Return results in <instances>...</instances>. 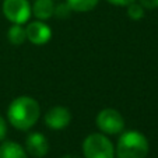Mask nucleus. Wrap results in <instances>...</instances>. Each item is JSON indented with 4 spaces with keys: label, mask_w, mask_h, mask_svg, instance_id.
Here are the masks:
<instances>
[{
    "label": "nucleus",
    "mask_w": 158,
    "mask_h": 158,
    "mask_svg": "<svg viewBox=\"0 0 158 158\" xmlns=\"http://www.w3.org/2000/svg\"><path fill=\"white\" fill-rule=\"evenodd\" d=\"M70 14H72V9L69 7V4L63 2V3H57L55 4V11H53V15H56L57 18H69Z\"/></svg>",
    "instance_id": "obj_14"
},
{
    "label": "nucleus",
    "mask_w": 158,
    "mask_h": 158,
    "mask_svg": "<svg viewBox=\"0 0 158 158\" xmlns=\"http://www.w3.org/2000/svg\"><path fill=\"white\" fill-rule=\"evenodd\" d=\"M99 0H66L72 11L74 13H87L97 7Z\"/></svg>",
    "instance_id": "obj_12"
},
{
    "label": "nucleus",
    "mask_w": 158,
    "mask_h": 158,
    "mask_svg": "<svg viewBox=\"0 0 158 158\" xmlns=\"http://www.w3.org/2000/svg\"><path fill=\"white\" fill-rule=\"evenodd\" d=\"M126 7H127V15H129V18H131V20L139 21L144 17V7L141 6L140 3L133 2V3H130Z\"/></svg>",
    "instance_id": "obj_13"
},
{
    "label": "nucleus",
    "mask_w": 158,
    "mask_h": 158,
    "mask_svg": "<svg viewBox=\"0 0 158 158\" xmlns=\"http://www.w3.org/2000/svg\"><path fill=\"white\" fill-rule=\"evenodd\" d=\"M7 136V123L3 118L0 116V141H3Z\"/></svg>",
    "instance_id": "obj_16"
},
{
    "label": "nucleus",
    "mask_w": 158,
    "mask_h": 158,
    "mask_svg": "<svg viewBox=\"0 0 158 158\" xmlns=\"http://www.w3.org/2000/svg\"><path fill=\"white\" fill-rule=\"evenodd\" d=\"M25 151L34 158H42L49 151V141L42 133L32 131L25 139Z\"/></svg>",
    "instance_id": "obj_8"
},
{
    "label": "nucleus",
    "mask_w": 158,
    "mask_h": 158,
    "mask_svg": "<svg viewBox=\"0 0 158 158\" xmlns=\"http://www.w3.org/2000/svg\"><path fill=\"white\" fill-rule=\"evenodd\" d=\"M55 11V3L53 0H35V3L31 7V13L35 15L36 20H49L53 17Z\"/></svg>",
    "instance_id": "obj_9"
},
{
    "label": "nucleus",
    "mask_w": 158,
    "mask_h": 158,
    "mask_svg": "<svg viewBox=\"0 0 158 158\" xmlns=\"http://www.w3.org/2000/svg\"><path fill=\"white\" fill-rule=\"evenodd\" d=\"M148 140L143 133L137 130H129L120 134L116 144V158H147Z\"/></svg>",
    "instance_id": "obj_2"
},
{
    "label": "nucleus",
    "mask_w": 158,
    "mask_h": 158,
    "mask_svg": "<svg viewBox=\"0 0 158 158\" xmlns=\"http://www.w3.org/2000/svg\"><path fill=\"white\" fill-rule=\"evenodd\" d=\"M7 39L11 45L14 46H20L27 41V34H25V28L23 24H13L7 31Z\"/></svg>",
    "instance_id": "obj_11"
},
{
    "label": "nucleus",
    "mask_w": 158,
    "mask_h": 158,
    "mask_svg": "<svg viewBox=\"0 0 158 158\" xmlns=\"http://www.w3.org/2000/svg\"><path fill=\"white\" fill-rule=\"evenodd\" d=\"M62 158H80L78 155H74V154H66V155H63Z\"/></svg>",
    "instance_id": "obj_18"
},
{
    "label": "nucleus",
    "mask_w": 158,
    "mask_h": 158,
    "mask_svg": "<svg viewBox=\"0 0 158 158\" xmlns=\"http://www.w3.org/2000/svg\"><path fill=\"white\" fill-rule=\"evenodd\" d=\"M108 3L114 4V6H119V7H126L129 6L130 3H133V2H136V0H106Z\"/></svg>",
    "instance_id": "obj_17"
},
{
    "label": "nucleus",
    "mask_w": 158,
    "mask_h": 158,
    "mask_svg": "<svg viewBox=\"0 0 158 158\" xmlns=\"http://www.w3.org/2000/svg\"><path fill=\"white\" fill-rule=\"evenodd\" d=\"M44 120L52 130H63L72 122V114L64 106H53L45 114Z\"/></svg>",
    "instance_id": "obj_7"
},
{
    "label": "nucleus",
    "mask_w": 158,
    "mask_h": 158,
    "mask_svg": "<svg viewBox=\"0 0 158 158\" xmlns=\"http://www.w3.org/2000/svg\"><path fill=\"white\" fill-rule=\"evenodd\" d=\"M41 106L32 97H18L13 99L7 109V118L10 125L17 130H30L39 119Z\"/></svg>",
    "instance_id": "obj_1"
},
{
    "label": "nucleus",
    "mask_w": 158,
    "mask_h": 158,
    "mask_svg": "<svg viewBox=\"0 0 158 158\" xmlns=\"http://www.w3.org/2000/svg\"><path fill=\"white\" fill-rule=\"evenodd\" d=\"M0 158H28L24 147L15 141H4L0 146Z\"/></svg>",
    "instance_id": "obj_10"
},
{
    "label": "nucleus",
    "mask_w": 158,
    "mask_h": 158,
    "mask_svg": "<svg viewBox=\"0 0 158 158\" xmlns=\"http://www.w3.org/2000/svg\"><path fill=\"white\" fill-rule=\"evenodd\" d=\"M97 127L104 134H120L125 130V119L119 110L114 108L102 109L97 115Z\"/></svg>",
    "instance_id": "obj_4"
},
{
    "label": "nucleus",
    "mask_w": 158,
    "mask_h": 158,
    "mask_svg": "<svg viewBox=\"0 0 158 158\" xmlns=\"http://www.w3.org/2000/svg\"><path fill=\"white\" fill-rule=\"evenodd\" d=\"M2 11L11 24H24L32 14L28 0H4Z\"/></svg>",
    "instance_id": "obj_5"
},
{
    "label": "nucleus",
    "mask_w": 158,
    "mask_h": 158,
    "mask_svg": "<svg viewBox=\"0 0 158 158\" xmlns=\"http://www.w3.org/2000/svg\"><path fill=\"white\" fill-rule=\"evenodd\" d=\"M85 158H115L114 144L104 133H91L83 143Z\"/></svg>",
    "instance_id": "obj_3"
},
{
    "label": "nucleus",
    "mask_w": 158,
    "mask_h": 158,
    "mask_svg": "<svg viewBox=\"0 0 158 158\" xmlns=\"http://www.w3.org/2000/svg\"><path fill=\"white\" fill-rule=\"evenodd\" d=\"M140 4L144 7V9L154 10L158 7V0H140Z\"/></svg>",
    "instance_id": "obj_15"
},
{
    "label": "nucleus",
    "mask_w": 158,
    "mask_h": 158,
    "mask_svg": "<svg viewBox=\"0 0 158 158\" xmlns=\"http://www.w3.org/2000/svg\"><path fill=\"white\" fill-rule=\"evenodd\" d=\"M25 34H27V39L34 45H45L48 44L52 38V30L48 24H45L44 21L36 20L31 21L30 24L25 27Z\"/></svg>",
    "instance_id": "obj_6"
}]
</instances>
